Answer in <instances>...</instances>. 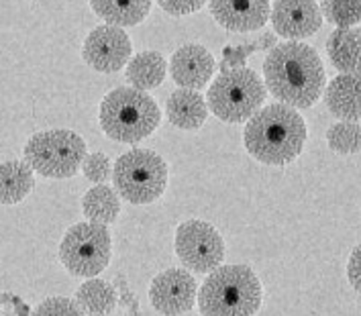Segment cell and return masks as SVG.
Here are the masks:
<instances>
[{
  "mask_svg": "<svg viewBox=\"0 0 361 316\" xmlns=\"http://www.w3.org/2000/svg\"><path fill=\"white\" fill-rule=\"evenodd\" d=\"M267 92L292 109H310L324 92V68L314 47L300 41L278 43L264 61Z\"/></svg>",
  "mask_w": 361,
  "mask_h": 316,
  "instance_id": "6da1fadb",
  "label": "cell"
},
{
  "mask_svg": "<svg viewBox=\"0 0 361 316\" xmlns=\"http://www.w3.org/2000/svg\"><path fill=\"white\" fill-rule=\"evenodd\" d=\"M243 143L249 155L257 162L266 166H288L305 147V119L288 104H267L247 121Z\"/></svg>",
  "mask_w": 361,
  "mask_h": 316,
  "instance_id": "7a4b0ae2",
  "label": "cell"
},
{
  "mask_svg": "<svg viewBox=\"0 0 361 316\" xmlns=\"http://www.w3.org/2000/svg\"><path fill=\"white\" fill-rule=\"evenodd\" d=\"M262 281L249 265H221L198 290L202 316H253L262 308Z\"/></svg>",
  "mask_w": 361,
  "mask_h": 316,
  "instance_id": "3957f363",
  "label": "cell"
},
{
  "mask_svg": "<svg viewBox=\"0 0 361 316\" xmlns=\"http://www.w3.org/2000/svg\"><path fill=\"white\" fill-rule=\"evenodd\" d=\"M98 119L104 135L113 141L139 143L159 127L161 111L149 94L125 86L104 96Z\"/></svg>",
  "mask_w": 361,
  "mask_h": 316,
  "instance_id": "277c9868",
  "label": "cell"
},
{
  "mask_svg": "<svg viewBox=\"0 0 361 316\" xmlns=\"http://www.w3.org/2000/svg\"><path fill=\"white\" fill-rule=\"evenodd\" d=\"M114 190L131 205H152L168 188V164L152 149L123 153L113 168Z\"/></svg>",
  "mask_w": 361,
  "mask_h": 316,
  "instance_id": "5b68a950",
  "label": "cell"
},
{
  "mask_svg": "<svg viewBox=\"0 0 361 316\" xmlns=\"http://www.w3.org/2000/svg\"><path fill=\"white\" fill-rule=\"evenodd\" d=\"M25 162L43 178L68 180L74 178L86 157V141L68 129L35 133L25 145Z\"/></svg>",
  "mask_w": 361,
  "mask_h": 316,
  "instance_id": "8992f818",
  "label": "cell"
},
{
  "mask_svg": "<svg viewBox=\"0 0 361 316\" xmlns=\"http://www.w3.org/2000/svg\"><path fill=\"white\" fill-rule=\"evenodd\" d=\"M267 88L249 68L223 70L209 88V109L225 123H245L266 102Z\"/></svg>",
  "mask_w": 361,
  "mask_h": 316,
  "instance_id": "52a82bcc",
  "label": "cell"
},
{
  "mask_svg": "<svg viewBox=\"0 0 361 316\" xmlns=\"http://www.w3.org/2000/svg\"><path fill=\"white\" fill-rule=\"evenodd\" d=\"M113 241L104 224L78 223L68 229L59 245L61 265L78 278H96L111 261Z\"/></svg>",
  "mask_w": 361,
  "mask_h": 316,
  "instance_id": "ba28073f",
  "label": "cell"
},
{
  "mask_svg": "<svg viewBox=\"0 0 361 316\" xmlns=\"http://www.w3.org/2000/svg\"><path fill=\"white\" fill-rule=\"evenodd\" d=\"M176 255L182 265L196 274H210L225 260V241L207 221L190 219L176 229Z\"/></svg>",
  "mask_w": 361,
  "mask_h": 316,
  "instance_id": "9c48e42d",
  "label": "cell"
},
{
  "mask_svg": "<svg viewBox=\"0 0 361 316\" xmlns=\"http://www.w3.org/2000/svg\"><path fill=\"white\" fill-rule=\"evenodd\" d=\"M133 51L131 37L114 25H100L88 33L82 47L84 61L100 74H114L123 70Z\"/></svg>",
  "mask_w": 361,
  "mask_h": 316,
  "instance_id": "30bf717a",
  "label": "cell"
},
{
  "mask_svg": "<svg viewBox=\"0 0 361 316\" xmlns=\"http://www.w3.org/2000/svg\"><path fill=\"white\" fill-rule=\"evenodd\" d=\"M196 290L198 286L192 274L180 267H171L153 278L149 300L159 315L182 316L194 308Z\"/></svg>",
  "mask_w": 361,
  "mask_h": 316,
  "instance_id": "8fae6325",
  "label": "cell"
},
{
  "mask_svg": "<svg viewBox=\"0 0 361 316\" xmlns=\"http://www.w3.org/2000/svg\"><path fill=\"white\" fill-rule=\"evenodd\" d=\"M269 17L276 33L288 41L310 37L323 25L321 8L314 0H276Z\"/></svg>",
  "mask_w": 361,
  "mask_h": 316,
  "instance_id": "7c38bea8",
  "label": "cell"
},
{
  "mask_svg": "<svg viewBox=\"0 0 361 316\" xmlns=\"http://www.w3.org/2000/svg\"><path fill=\"white\" fill-rule=\"evenodd\" d=\"M214 72V57L207 47L198 43L182 45L178 51H173L170 59L171 80L178 84V88L188 90H202L212 78Z\"/></svg>",
  "mask_w": 361,
  "mask_h": 316,
  "instance_id": "4fadbf2b",
  "label": "cell"
},
{
  "mask_svg": "<svg viewBox=\"0 0 361 316\" xmlns=\"http://www.w3.org/2000/svg\"><path fill=\"white\" fill-rule=\"evenodd\" d=\"M210 13L228 31L245 33L264 29L269 19V0H210Z\"/></svg>",
  "mask_w": 361,
  "mask_h": 316,
  "instance_id": "5bb4252c",
  "label": "cell"
},
{
  "mask_svg": "<svg viewBox=\"0 0 361 316\" xmlns=\"http://www.w3.org/2000/svg\"><path fill=\"white\" fill-rule=\"evenodd\" d=\"M324 102L329 111L341 121L357 123L361 119V78L353 74H339L326 86Z\"/></svg>",
  "mask_w": 361,
  "mask_h": 316,
  "instance_id": "9a60e30c",
  "label": "cell"
},
{
  "mask_svg": "<svg viewBox=\"0 0 361 316\" xmlns=\"http://www.w3.org/2000/svg\"><path fill=\"white\" fill-rule=\"evenodd\" d=\"M166 114L173 127L182 130H198L209 116V104L202 94L188 88H178L170 94Z\"/></svg>",
  "mask_w": 361,
  "mask_h": 316,
  "instance_id": "2e32d148",
  "label": "cell"
},
{
  "mask_svg": "<svg viewBox=\"0 0 361 316\" xmlns=\"http://www.w3.org/2000/svg\"><path fill=\"white\" fill-rule=\"evenodd\" d=\"M35 176L27 162L11 159L0 164V205H19L33 192Z\"/></svg>",
  "mask_w": 361,
  "mask_h": 316,
  "instance_id": "e0dca14e",
  "label": "cell"
},
{
  "mask_svg": "<svg viewBox=\"0 0 361 316\" xmlns=\"http://www.w3.org/2000/svg\"><path fill=\"white\" fill-rule=\"evenodd\" d=\"M153 0H90L96 17L114 27H133L152 11Z\"/></svg>",
  "mask_w": 361,
  "mask_h": 316,
  "instance_id": "ac0fdd59",
  "label": "cell"
},
{
  "mask_svg": "<svg viewBox=\"0 0 361 316\" xmlns=\"http://www.w3.org/2000/svg\"><path fill=\"white\" fill-rule=\"evenodd\" d=\"M168 74V63L159 51H141L127 63V80L131 88L147 92L157 88Z\"/></svg>",
  "mask_w": 361,
  "mask_h": 316,
  "instance_id": "d6986e66",
  "label": "cell"
},
{
  "mask_svg": "<svg viewBox=\"0 0 361 316\" xmlns=\"http://www.w3.org/2000/svg\"><path fill=\"white\" fill-rule=\"evenodd\" d=\"M82 212L88 223L113 224L121 214V196L106 184H96L84 194Z\"/></svg>",
  "mask_w": 361,
  "mask_h": 316,
  "instance_id": "ffe728a7",
  "label": "cell"
},
{
  "mask_svg": "<svg viewBox=\"0 0 361 316\" xmlns=\"http://www.w3.org/2000/svg\"><path fill=\"white\" fill-rule=\"evenodd\" d=\"M76 302L84 315L106 316L116 306V292L109 281L90 278L76 290Z\"/></svg>",
  "mask_w": 361,
  "mask_h": 316,
  "instance_id": "44dd1931",
  "label": "cell"
},
{
  "mask_svg": "<svg viewBox=\"0 0 361 316\" xmlns=\"http://www.w3.org/2000/svg\"><path fill=\"white\" fill-rule=\"evenodd\" d=\"M361 45V29L353 27H343L335 29L326 41V51L329 59L341 74H351L353 59L357 56V49Z\"/></svg>",
  "mask_w": 361,
  "mask_h": 316,
  "instance_id": "7402d4cb",
  "label": "cell"
},
{
  "mask_svg": "<svg viewBox=\"0 0 361 316\" xmlns=\"http://www.w3.org/2000/svg\"><path fill=\"white\" fill-rule=\"evenodd\" d=\"M329 147L343 155H353L361 151V125L351 121H339L326 130Z\"/></svg>",
  "mask_w": 361,
  "mask_h": 316,
  "instance_id": "603a6c76",
  "label": "cell"
},
{
  "mask_svg": "<svg viewBox=\"0 0 361 316\" xmlns=\"http://www.w3.org/2000/svg\"><path fill=\"white\" fill-rule=\"evenodd\" d=\"M319 8L324 19L339 29L361 25V0H321Z\"/></svg>",
  "mask_w": 361,
  "mask_h": 316,
  "instance_id": "cb8c5ba5",
  "label": "cell"
},
{
  "mask_svg": "<svg viewBox=\"0 0 361 316\" xmlns=\"http://www.w3.org/2000/svg\"><path fill=\"white\" fill-rule=\"evenodd\" d=\"M278 45V39L274 33H264L259 39L255 41H249L243 45H231L223 49V63H221V70H231V68H245V59L249 54L253 51H259V49H274Z\"/></svg>",
  "mask_w": 361,
  "mask_h": 316,
  "instance_id": "d4e9b609",
  "label": "cell"
},
{
  "mask_svg": "<svg viewBox=\"0 0 361 316\" xmlns=\"http://www.w3.org/2000/svg\"><path fill=\"white\" fill-rule=\"evenodd\" d=\"M84 176L94 182V184H106L113 178V162L106 153L96 151V153H86L84 164H82Z\"/></svg>",
  "mask_w": 361,
  "mask_h": 316,
  "instance_id": "484cf974",
  "label": "cell"
},
{
  "mask_svg": "<svg viewBox=\"0 0 361 316\" xmlns=\"http://www.w3.org/2000/svg\"><path fill=\"white\" fill-rule=\"evenodd\" d=\"M31 316H86L76 300L63 296H54L43 300Z\"/></svg>",
  "mask_w": 361,
  "mask_h": 316,
  "instance_id": "4316f807",
  "label": "cell"
},
{
  "mask_svg": "<svg viewBox=\"0 0 361 316\" xmlns=\"http://www.w3.org/2000/svg\"><path fill=\"white\" fill-rule=\"evenodd\" d=\"M207 0H157V4L173 17H184L200 11Z\"/></svg>",
  "mask_w": 361,
  "mask_h": 316,
  "instance_id": "83f0119b",
  "label": "cell"
},
{
  "mask_svg": "<svg viewBox=\"0 0 361 316\" xmlns=\"http://www.w3.org/2000/svg\"><path fill=\"white\" fill-rule=\"evenodd\" d=\"M347 278L351 281V286L361 294V243L353 249L349 263H347Z\"/></svg>",
  "mask_w": 361,
  "mask_h": 316,
  "instance_id": "f1b7e54d",
  "label": "cell"
},
{
  "mask_svg": "<svg viewBox=\"0 0 361 316\" xmlns=\"http://www.w3.org/2000/svg\"><path fill=\"white\" fill-rule=\"evenodd\" d=\"M351 74L360 75V78H361V45H360V49H357V56H355V59H353V68H351Z\"/></svg>",
  "mask_w": 361,
  "mask_h": 316,
  "instance_id": "f546056e",
  "label": "cell"
},
{
  "mask_svg": "<svg viewBox=\"0 0 361 316\" xmlns=\"http://www.w3.org/2000/svg\"><path fill=\"white\" fill-rule=\"evenodd\" d=\"M0 306H2V304H0Z\"/></svg>",
  "mask_w": 361,
  "mask_h": 316,
  "instance_id": "4dcf8cb0",
  "label": "cell"
}]
</instances>
